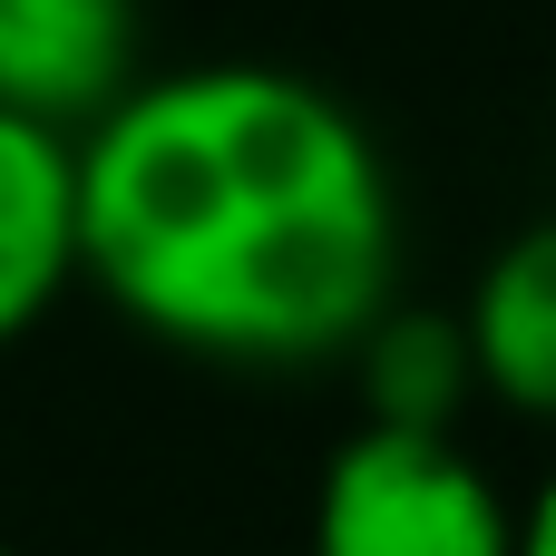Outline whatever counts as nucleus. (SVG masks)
<instances>
[{"label": "nucleus", "instance_id": "obj_1", "mask_svg": "<svg viewBox=\"0 0 556 556\" xmlns=\"http://www.w3.org/2000/svg\"><path fill=\"white\" fill-rule=\"evenodd\" d=\"M98 293L205 362H332L391 313L401 215L371 127L274 68H156L78 137Z\"/></svg>", "mask_w": 556, "mask_h": 556}, {"label": "nucleus", "instance_id": "obj_2", "mask_svg": "<svg viewBox=\"0 0 556 556\" xmlns=\"http://www.w3.org/2000/svg\"><path fill=\"white\" fill-rule=\"evenodd\" d=\"M313 556H518V518L450 440L352 430L313 498Z\"/></svg>", "mask_w": 556, "mask_h": 556}, {"label": "nucleus", "instance_id": "obj_3", "mask_svg": "<svg viewBox=\"0 0 556 556\" xmlns=\"http://www.w3.org/2000/svg\"><path fill=\"white\" fill-rule=\"evenodd\" d=\"M137 0H0V108L29 127H108L137 78Z\"/></svg>", "mask_w": 556, "mask_h": 556}, {"label": "nucleus", "instance_id": "obj_4", "mask_svg": "<svg viewBox=\"0 0 556 556\" xmlns=\"http://www.w3.org/2000/svg\"><path fill=\"white\" fill-rule=\"evenodd\" d=\"M88 274V225H78V137L29 127L0 108V342H20L59 283Z\"/></svg>", "mask_w": 556, "mask_h": 556}, {"label": "nucleus", "instance_id": "obj_5", "mask_svg": "<svg viewBox=\"0 0 556 556\" xmlns=\"http://www.w3.org/2000/svg\"><path fill=\"white\" fill-rule=\"evenodd\" d=\"M469 352H479V381L508 401V410H538L556 420V215L508 235L469 293Z\"/></svg>", "mask_w": 556, "mask_h": 556}, {"label": "nucleus", "instance_id": "obj_6", "mask_svg": "<svg viewBox=\"0 0 556 556\" xmlns=\"http://www.w3.org/2000/svg\"><path fill=\"white\" fill-rule=\"evenodd\" d=\"M479 381V352H469V323H440V313H381L371 342H362V430H401V440H450V410L469 401Z\"/></svg>", "mask_w": 556, "mask_h": 556}, {"label": "nucleus", "instance_id": "obj_7", "mask_svg": "<svg viewBox=\"0 0 556 556\" xmlns=\"http://www.w3.org/2000/svg\"><path fill=\"white\" fill-rule=\"evenodd\" d=\"M518 556H556V469L538 479V498H528V518H518Z\"/></svg>", "mask_w": 556, "mask_h": 556}, {"label": "nucleus", "instance_id": "obj_8", "mask_svg": "<svg viewBox=\"0 0 556 556\" xmlns=\"http://www.w3.org/2000/svg\"><path fill=\"white\" fill-rule=\"evenodd\" d=\"M0 556H20V547H0Z\"/></svg>", "mask_w": 556, "mask_h": 556}]
</instances>
